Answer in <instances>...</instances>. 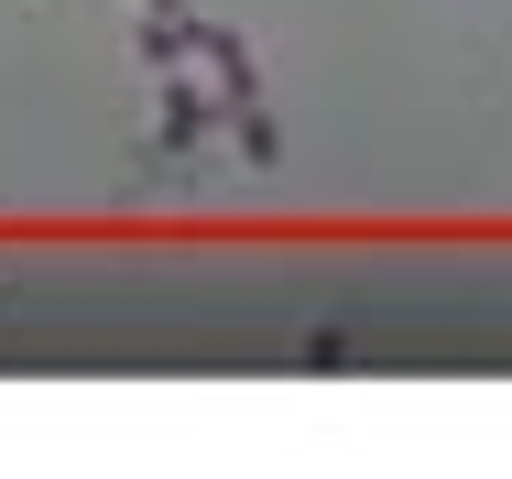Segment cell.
I'll return each instance as SVG.
<instances>
[{"label": "cell", "instance_id": "3", "mask_svg": "<svg viewBox=\"0 0 512 479\" xmlns=\"http://www.w3.org/2000/svg\"><path fill=\"white\" fill-rule=\"evenodd\" d=\"M142 11H186V0H142Z\"/></svg>", "mask_w": 512, "mask_h": 479}, {"label": "cell", "instance_id": "2", "mask_svg": "<svg viewBox=\"0 0 512 479\" xmlns=\"http://www.w3.org/2000/svg\"><path fill=\"white\" fill-rule=\"evenodd\" d=\"M229 142L251 153V175H273V164H284V131H273V109H262V98H251V109H229Z\"/></svg>", "mask_w": 512, "mask_h": 479}, {"label": "cell", "instance_id": "1", "mask_svg": "<svg viewBox=\"0 0 512 479\" xmlns=\"http://www.w3.org/2000/svg\"><path fill=\"white\" fill-rule=\"evenodd\" d=\"M197 142H207V88L164 77V153H197Z\"/></svg>", "mask_w": 512, "mask_h": 479}]
</instances>
